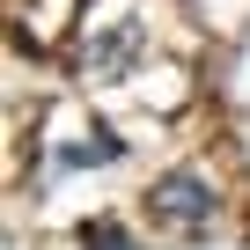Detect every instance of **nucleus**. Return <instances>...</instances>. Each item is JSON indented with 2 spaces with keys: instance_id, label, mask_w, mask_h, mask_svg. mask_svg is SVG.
<instances>
[{
  "instance_id": "nucleus-1",
  "label": "nucleus",
  "mask_w": 250,
  "mask_h": 250,
  "mask_svg": "<svg viewBox=\"0 0 250 250\" xmlns=\"http://www.w3.org/2000/svg\"><path fill=\"white\" fill-rule=\"evenodd\" d=\"M213 184L199 177V169H162L155 184H147V213L155 221H169V228H206L213 221Z\"/></svg>"
},
{
  "instance_id": "nucleus-2",
  "label": "nucleus",
  "mask_w": 250,
  "mask_h": 250,
  "mask_svg": "<svg viewBox=\"0 0 250 250\" xmlns=\"http://www.w3.org/2000/svg\"><path fill=\"white\" fill-rule=\"evenodd\" d=\"M118 155H125V140L110 133V125H96V133H81V140L59 147V169H103V162H118Z\"/></svg>"
},
{
  "instance_id": "nucleus-3",
  "label": "nucleus",
  "mask_w": 250,
  "mask_h": 250,
  "mask_svg": "<svg viewBox=\"0 0 250 250\" xmlns=\"http://www.w3.org/2000/svg\"><path fill=\"white\" fill-rule=\"evenodd\" d=\"M133 44H140V30H133V22H118L110 37H96V44H81V59H88V74H118L125 59H133Z\"/></svg>"
},
{
  "instance_id": "nucleus-4",
  "label": "nucleus",
  "mask_w": 250,
  "mask_h": 250,
  "mask_svg": "<svg viewBox=\"0 0 250 250\" xmlns=\"http://www.w3.org/2000/svg\"><path fill=\"white\" fill-rule=\"evenodd\" d=\"M81 250H133V235H125L118 221H88L81 228Z\"/></svg>"
}]
</instances>
